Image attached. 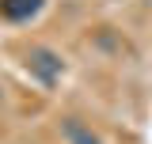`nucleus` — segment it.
<instances>
[{"label": "nucleus", "mask_w": 152, "mask_h": 144, "mask_svg": "<svg viewBox=\"0 0 152 144\" xmlns=\"http://www.w3.org/2000/svg\"><path fill=\"white\" fill-rule=\"evenodd\" d=\"M38 8H42V0H0V15L12 19V23H23V19L38 15Z\"/></svg>", "instance_id": "obj_2"}, {"label": "nucleus", "mask_w": 152, "mask_h": 144, "mask_svg": "<svg viewBox=\"0 0 152 144\" xmlns=\"http://www.w3.org/2000/svg\"><path fill=\"white\" fill-rule=\"evenodd\" d=\"M61 129H65V140L69 144H103L99 133H91V125H84V121H76V118H69Z\"/></svg>", "instance_id": "obj_3"}, {"label": "nucleus", "mask_w": 152, "mask_h": 144, "mask_svg": "<svg viewBox=\"0 0 152 144\" xmlns=\"http://www.w3.org/2000/svg\"><path fill=\"white\" fill-rule=\"evenodd\" d=\"M27 68H31V76H38V84L53 87L57 80H61V72H65V61H61V53L46 49V46H31V53H27Z\"/></svg>", "instance_id": "obj_1"}]
</instances>
